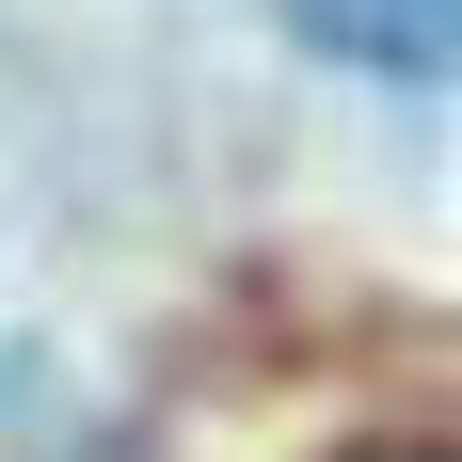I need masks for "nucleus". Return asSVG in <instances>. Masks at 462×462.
I'll list each match as a JSON object with an SVG mask.
<instances>
[{
	"label": "nucleus",
	"mask_w": 462,
	"mask_h": 462,
	"mask_svg": "<svg viewBox=\"0 0 462 462\" xmlns=\"http://www.w3.org/2000/svg\"><path fill=\"white\" fill-rule=\"evenodd\" d=\"M351 462H462V447H351Z\"/></svg>",
	"instance_id": "2"
},
{
	"label": "nucleus",
	"mask_w": 462,
	"mask_h": 462,
	"mask_svg": "<svg viewBox=\"0 0 462 462\" xmlns=\"http://www.w3.org/2000/svg\"><path fill=\"white\" fill-rule=\"evenodd\" d=\"M287 32L351 80H462V0H287Z\"/></svg>",
	"instance_id": "1"
}]
</instances>
